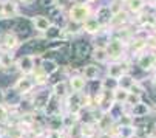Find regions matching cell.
<instances>
[{"mask_svg": "<svg viewBox=\"0 0 156 138\" xmlns=\"http://www.w3.org/2000/svg\"><path fill=\"white\" fill-rule=\"evenodd\" d=\"M135 112H138V113H145V112H147V109H145V107H142V106H139V107H136V109H135Z\"/></svg>", "mask_w": 156, "mask_h": 138, "instance_id": "obj_3", "label": "cell"}, {"mask_svg": "<svg viewBox=\"0 0 156 138\" xmlns=\"http://www.w3.org/2000/svg\"><path fill=\"white\" fill-rule=\"evenodd\" d=\"M105 16H107V9H102V11H101V17H102V20H105V19H107Z\"/></svg>", "mask_w": 156, "mask_h": 138, "instance_id": "obj_4", "label": "cell"}, {"mask_svg": "<svg viewBox=\"0 0 156 138\" xmlns=\"http://www.w3.org/2000/svg\"><path fill=\"white\" fill-rule=\"evenodd\" d=\"M56 34H57V30L53 28V31H50V36H56Z\"/></svg>", "mask_w": 156, "mask_h": 138, "instance_id": "obj_5", "label": "cell"}, {"mask_svg": "<svg viewBox=\"0 0 156 138\" xmlns=\"http://www.w3.org/2000/svg\"><path fill=\"white\" fill-rule=\"evenodd\" d=\"M73 50H74V54L77 58H87L88 54H90V45H88L87 42H76L73 45Z\"/></svg>", "mask_w": 156, "mask_h": 138, "instance_id": "obj_1", "label": "cell"}, {"mask_svg": "<svg viewBox=\"0 0 156 138\" xmlns=\"http://www.w3.org/2000/svg\"><path fill=\"white\" fill-rule=\"evenodd\" d=\"M16 31L20 34V36H28L31 33V27L27 20H19L16 24Z\"/></svg>", "mask_w": 156, "mask_h": 138, "instance_id": "obj_2", "label": "cell"}]
</instances>
